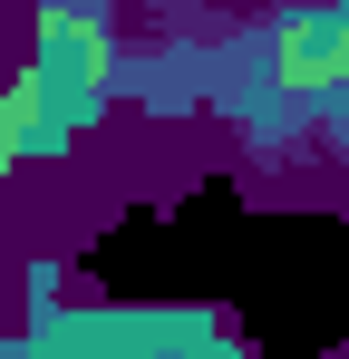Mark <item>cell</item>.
Returning a JSON list of instances; mask_svg holds the SVG:
<instances>
[{
	"label": "cell",
	"instance_id": "6da1fadb",
	"mask_svg": "<svg viewBox=\"0 0 349 359\" xmlns=\"http://www.w3.org/2000/svg\"><path fill=\"white\" fill-rule=\"evenodd\" d=\"M107 97V29L88 20V0H49L39 20V59L10 88V126H20V156H58L78 126L97 117Z\"/></svg>",
	"mask_w": 349,
	"mask_h": 359
},
{
	"label": "cell",
	"instance_id": "7a4b0ae2",
	"mask_svg": "<svg viewBox=\"0 0 349 359\" xmlns=\"http://www.w3.org/2000/svg\"><path fill=\"white\" fill-rule=\"evenodd\" d=\"M49 350H126V340H146V350H214L224 330L214 320H194V311H97V320H49L39 330Z\"/></svg>",
	"mask_w": 349,
	"mask_h": 359
},
{
	"label": "cell",
	"instance_id": "3957f363",
	"mask_svg": "<svg viewBox=\"0 0 349 359\" xmlns=\"http://www.w3.org/2000/svg\"><path fill=\"white\" fill-rule=\"evenodd\" d=\"M20 156V126H10V88H0V165Z\"/></svg>",
	"mask_w": 349,
	"mask_h": 359
}]
</instances>
